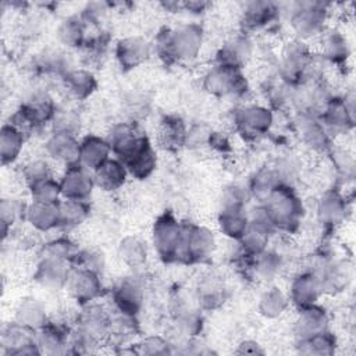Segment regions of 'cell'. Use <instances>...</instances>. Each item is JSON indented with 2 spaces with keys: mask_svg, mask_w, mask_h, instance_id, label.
<instances>
[{
  "mask_svg": "<svg viewBox=\"0 0 356 356\" xmlns=\"http://www.w3.org/2000/svg\"><path fill=\"white\" fill-rule=\"evenodd\" d=\"M204 42V29L197 22H186L174 29L163 28L154 39V50L165 64L195 60Z\"/></svg>",
  "mask_w": 356,
  "mask_h": 356,
  "instance_id": "cell-1",
  "label": "cell"
},
{
  "mask_svg": "<svg viewBox=\"0 0 356 356\" xmlns=\"http://www.w3.org/2000/svg\"><path fill=\"white\" fill-rule=\"evenodd\" d=\"M261 204L275 232L293 234L299 229L305 216V206L293 186L285 184L278 186Z\"/></svg>",
  "mask_w": 356,
  "mask_h": 356,
  "instance_id": "cell-2",
  "label": "cell"
},
{
  "mask_svg": "<svg viewBox=\"0 0 356 356\" xmlns=\"http://www.w3.org/2000/svg\"><path fill=\"white\" fill-rule=\"evenodd\" d=\"M313 56L314 54L306 42L293 38L281 51L277 67L280 79L291 88H296L312 81V71L314 65Z\"/></svg>",
  "mask_w": 356,
  "mask_h": 356,
  "instance_id": "cell-3",
  "label": "cell"
},
{
  "mask_svg": "<svg viewBox=\"0 0 356 356\" xmlns=\"http://www.w3.org/2000/svg\"><path fill=\"white\" fill-rule=\"evenodd\" d=\"M330 4L323 1H299L292 4L289 11V26L295 39L307 43L310 39H318L327 29Z\"/></svg>",
  "mask_w": 356,
  "mask_h": 356,
  "instance_id": "cell-4",
  "label": "cell"
},
{
  "mask_svg": "<svg viewBox=\"0 0 356 356\" xmlns=\"http://www.w3.org/2000/svg\"><path fill=\"white\" fill-rule=\"evenodd\" d=\"M57 106L47 93H35L21 103L13 114L10 122L14 124L26 136L46 124H51Z\"/></svg>",
  "mask_w": 356,
  "mask_h": 356,
  "instance_id": "cell-5",
  "label": "cell"
},
{
  "mask_svg": "<svg viewBox=\"0 0 356 356\" xmlns=\"http://www.w3.org/2000/svg\"><path fill=\"white\" fill-rule=\"evenodd\" d=\"M217 248L214 232L200 224L182 222V239L178 253V263L195 264L207 260Z\"/></svg>",
  "mask_w": 356,
  "mask_h": 356,
  "instance_id": "cell-6",
  "label": "cell"
},
{
  "mask_svg": "<svg viewBox=\"0 0 356 356\" xmlns=\"http://www.w3.org/2000/svg\"><path fill=\"white\" fill-rule=\"evenodd\" d=\"M203 88L216 97L241 99L249 92V83L242 70L213 64L203 76Z\"/></svg>",
  "mask_w": 356,
  "mask_h": 356,
  "instance_id": "cell-7",
  "label": "cell"
},
{
  "mask_svg": "<svg viewBox=\"0 0 356 356\" xmlns=\"http://www.w3.org/2000/svg\"><path fill=\"white\" fill-rule=\"evenodd\" d=\"M182 239V221L171 211L160 214L152 227L153 248L164 263L178 261V253Z\"/></svg>",
  "mask_w": 356,
  "mask_h": 356,
  "instance_id": "cell-8",
  "label": "cell"
},
{
  "mask_svg": "<svg viewBox=\"0 0 356 356\" xmlns=\"http://www.w3.org/2000/svg\"><path fill=\"white\" fill-rule=\"evenodd\" d=\"M318 118L330 135H345L355 127V95L350 89L343 96H330Z\"/></svg>",
  "mask_w": 356,
  "mask_h": 356,
  "instance_id": "cell-9",
  "label": "cell"
},
{
  "mask_svg": "<svg viewBox=\"0 0 356 356\" xmlns=\"http://www.w3.org/2000/svg\"><path fill=\"white\" fill-rule=\"evenodd\" d=\"M232 122L246 140H257L267 135L274 124V113L263 104H242L234 110Z\"/></svg>",
  "mask_w": 356,
  "mask_h": 356,
  "instance_id": "cell-10",
  "label": "cell"
},
{
  "mask_svg": "<svg viewBox=\"0 0 356 356\" xmlns=\"http://www.w3.org/2000/svg\"><path fill=\"white\" fill-rule=\"evenodd\" d=\"M65 291L70 298L81 306L95 302L104 291L100 273L85 267L71 266Z\"/></svg>",
  "mask_w": 356,
  "mask_h": 356,
  "instance_id": "cell-11",
  "label": "cell"
},
{
  "mask_svg": "<svg viewBox=\"0 0 356 356\" xmlns=\"http://www.w3.org/2000/svg\"><path fill=\"white\" fill-rule=\"evenodd\" d=\"M1 349L6 356L42 355L36 342V331L17 323H7L1 331Z\"/></svg>",
  "mask_w": 356,
  "mask_h": 356,
  "instance_id": "cell-12",
  "label": "cell"
},
{
  "mask_svg": "<svg viewBox=\"0 0 356 356\" xmlns=\"http://www.w3.org/2000/svg\"><path fill=\"white\" fill-rule=\"evenodd\" d=\"M348 213V199L338 189H327L317 200L316 220L327 232H331L343 224Z\"/></svg>",
  "mask_w": 356,
  "mask_h": 356,
  "instance_id": "cell-13",
  "label": "cell"
},
{
  "mask_svg": "<svg viewBox=\"0 0 356 356\" xmlns=\"http://www.w3.org/2000/svg\"><path fill=\"white\" fill-rule=\"evenodd\" d=\"M75 321L76 330L99 343L110 334L113 328L111 313L104 306L95 302L83 305Z\"/></svg>",
  "mask_w": 356,
  "mask_h": 356,
  "instance_id": "cell-14",
  "label": "cell"
},
{
  "mask_svg": "<svg viewBox=\"0 0 356 356\" xmlns=\"http://www.w3.org/2000/svg\"><path fill=\"white\" fill-rule=\"evenodd\" d=\"M111 299L120 314L136 317L142 310L145 300V289L136 277H125L120 280L111 289Z\"/></svg>",
  "mask_w": 356,
  "mask_h": 356,
  "instance_id": "cell-15",
  "label": "cell"
},
{
  "mask_svg": "<svg viewBox=\"0 0 356 356\" xmlns=\"http://www.w3.org/2000/svg\"><path fill=\"white\" fill-rule=\"evenodd\" d=\"M149 138L140 131L136 122H118L111 127L107 140L110 142L114 157L124 161L138 150Z\"/></svg>",
  "mask_w": 356,
  "mask_h": 356,
  "instance_id": "cell-16",
  "label": "cell"
},
{
  "mask_svg": "<svg viewBox=\"0 0 356 356\" xmlns=\"http://www.w3.org/2000/svg\"><path fill=\"white\" fill-rule=\"evenodd\" d=\"M323 295L324 291L318 274L309 268L298 273L289 284V303L293 305L296 310L318 303Z\"/></svg>",
  "mask_w": 356,
  "mask_h": 356,
  "instance_id": "cell-17",
  "label": "cell"
},
{
  "mask_svg": "<svg viewBox=\"0 0 356 356\" xmlns=\"http://www.w3.org/2000/svg\"><path fill=\"white\" fill-rule=\"evenodd\" d=\"M60 186L63 199L89 200L96 185L93 172L76 163L65 167L60 178Z\"/></svg>",
  "mask_w": 356,
  "mask_h": 356,
  "instance_id": "cell-18",
  "label": "cell"
},
{
  "mask_svg": "<svg viewBox=\"0 0 356 356\" xmlns=\"http://www.w3.org/2000/svg\"><path fill=\"white\" fill-rule=\"evenodd\" d=\"M71 264L42 254L35 266L33 280L46 291L58 292L65 289Z\"/></svg>",
  "mask_w": 356,
  "mask_h": 356,
  "instance_id": "cell-19",
  "label": "cell"
},
{
  "mask_svg": "<svg viewBox=\"0 0 356 356\" xmlns=\"http://www.w3.org/2000/svg\"><path fill=\"white\" fill-rule=\"evenodd\" d=\"M280 17V6L268 0H254L243 4L241 14L242 32L249 33L268 28L277 22Z\"/></svg>",
  "mask_w": 356,
  "mask_h": 356,
  "instance_id": "cell-20",
  "label": "cell"
},
{
  "mask_svg": "<svg viewBox=\"0 0 356 356\" xmlns=\"http://www.w3.org/2000/svg\"><path fill=\"white\" fill-rule=\"evenodd\" d=\"M254 44L249 33L241 32L225 40L216 53L214 64H222L242 70L252 58Z\"/></svg>",
  "mask_w": 356,
  "mask_h": 356,
  "instance_id": "cell-21",
  "label": "cell"
},
{
  "mask_svg": "<svg viewBox=\"0 0 356 356\" xmlns=\"http://www.w3.org/2000/svg\"><path fill=\"white\" fill-rule=\"evenodd\" d=\"M152 51V44L139 35H131L115 43L114 54L118 65L124 71H131L143 64Z\"/></svg>",
  "mask_w": 356,
  "mask_h": 356,
  "instance_id": "cell-22",
  "label": "cell"
},
{
  "mask_svg": "<svg viewBox=\"0 0 356 356\" xmlns=\"http://www.w3.org/2000/svg\"><path fill=\"white\" fill-rule=\"evenodd\" d=\"M296 129L300 140L310 150L316 153H325L331 150V135L321 124L318 115L298 113Z\"/></svg>",
  "mask_w": 356,
  "mask_h": 356,
  "instance_id": "cell-23",
  "label": "cell"
},
{
  "mask_svg": "<svg viewBox=\"0 0 356 356\" xmlns=\"http://www.w3.org/2000/svg\"><path fill=\"white\" fill-rule=\"evenodd\" d=\"M79 142L76 135L51 131L44 142V152L53 161L68 167L78 163Z\"/></svg>",
  "mask_w": 356,
  "mask_h": 356,
  "instance_id": "cell-24",
  "label": "cell"
},
{
  "mask_svg": "<svg viewBox=\"0 0 356 356\" xmlns=\"http://www.w3.org/2000/svg\"><path fill=\"white\" fill-rule=\"evenodd\" d=\"M330 316L327 310L318 303L299 309L296 318L293 321V335L298 339H303L318 334L321 331L330 330Z\"/></svg>",
  "mask_w": 356,
  "mask_h": 356,
  "instance_id": "cell-25",
  "label": "cell"
},
{
  "mask_svg": "<svg viewBox=\"0 0 356 356\" xmlns=\"http://www.w3.org/2000/svg\"><path fill=\"white\" fill-rule=\"evenodd\" d=\"M320 44L318 56L332 64L343 65L350 56V46L345 33L335 28H327L317 39Z\"/></svg>",
  "mask_w": 356,
  "mask_h": 356,
  "instance_id": "cell-26",
  "label": "cell"
},
{
  "mask_svg": "<svg viewBox=\"0 0 356 356\" xmlns=\"http://www.w3.org/2000/svg\"><path fill=\"white\" fill-rule=\"evenodd\" d=\"M71 330L67 327V323H57L49 320L46 325L36 331V342L42 353L47 355H60L67 353L70 346Z\"/></svg>",
  "mask_w": 356,
  "mask_h": 356,
  "instance_id": "cell-27",
  "label": "cell"
},
{
  "mask_svg": "<svg viewBox=\"0 0 356 356\" xmlns=\"http://www.w3.org/2000/svg\"><path fill=\"white\" fill-rule=\"evenodd\" d=\"M113 150L107 138L89 134L83 136L79 142L78 164L93 172L106 160H108Z\"/></svg>",
  "mask_w": 356,
  "mask_h": 356,
  "instance_id": "cell-28",
  "label": "cell"
},
{
  "mask_svg": "<svg viewBox=\"0 0 356 356\" xmlns=\"http://www.w3.org/2000/svg\"><path fill=\"white\" fill-rule=\"evenodd\" d=\"M129 174L127 167L117 157H110L93 171L95 185L106 192H114L122 188Z\"/></svg>",
  "mask_w": 356,
  "mask_h": 356,
  "instance_id": "cell-29",
  "label": "cell"
},
{
  "mask_svg": "<svg viewBox=\"0 0 356 356\" xmlns=\"http://www.w3.org/2000/svg\"><path fill=\"white\" fill-rule=\"evenodd\" d=\"M61 81L67 95L76 102L86 100L97 89L96 76L92 71L85 68H71Z\"/></svg>",
  "mask_w": 356,
  "mask_h": 356,
  "instance_id": "cell-30",
  "label": "cell"
},
{
  "mask_svg": "<svg viewBox=\"0 0 356 356\" xmlns=\"http://www.w3.org/2000/svg\"><path fill=\"white\" fill-rule=\"evenodd\" d=\"M24 220L38 232H49L58 228V203H40L31 200L26 204Z\"/></svg>",
  "mask_w": 356,
  "mask_h": 356,
  "instance_id": "cell-31",
  "label": "cell"
},
{
  "mask_svg": "<svg viewBox=\"0 0 356 356\" xmlns=\"http://www.w3.org/2000/svg\"><path fill=\"white\" fill-rule=\"evenodd\" d=\"M88 24L81 15H68L57 26V39L67 49H83L88 36Z\"/></svg>",
  "mask_w": 356,
  "mask_h": 356,
  "instance_id": "cell-32",
  "label": "cell"
},
{
  "mask_svg": "<svg viewBox=\"0 0 356 356\" xmlns=\"http://www.w3.org/2000/svg\"><path fill=\"white\" fill-rule=\"evenodd\" d=\"M284 185V181L274 164L260 167L250 178L248 189L250 197H254L259 203L264 202L278 186Z\"/></svg>",
  "mask_w": 356,
  "mask_h": 356,
  "instance_id": "cell-33",
  "label": "cell"
},
{
  "mask_svg": "<svg viewBox=\"0 0 356 356\" xmlns=\"http://www.w3.org/2000/svg\"><path fill=\"white\" fill-rule=\"evenodd\" d=\"M220 232L232 239L239 241L249 225L246 207H221L217 216Z\"/></svg>",
  "mask_w": 356,
  "mask_h": 356,
  "instance_id": "cell-34",
  "label": "cell"
},
{
  "mask_svg": "<svg viewBox=\"0 0 356 356\" xmlns=\"http://www.w3.org/2000/svg\"><path fill=\"white\" fill-rule=\"evenodd\" d=\"M14 320L33 331L40 330L49 323V316L44 305L36 298L26 296L21 299L15 307Z\"/></svg>",
  "mask_w": 356,
  "mask_h": 356,
  "instance_id": "cell-35",
  "label": "cell"
},
{
  "mask_svg": "<svg viewBox=\"0 0 356 356\" xmlns=\"http://www.w3.org/2000/svg\"><path fill=\"white\" fill-rule=\"evenodd\" d=\"M26 135L14 124L4 122L0 129V160L3 165L15 163L24 149Z\"/></svg>",
  "mask_w": 356,
  "mask_h": 356,
  "instance_id": "cell-36",
  "label": "cell"
},
{
  "mask_svg": "<svg viewBox=\"0 0 356 356\" xmlns=\"http://www.w3.org/2000/svg\"><path fill=\"white\" fill-rule=\"evenodd\" d=\"M188 128L185 121L178 115H165L161 118L157 132L159 143L168 150L179 149L185 145Z\"/></svg>",
  "mask_w": 356,
  "mask_h": 356,
  "instance_id": "cell-37",
  "label": "cell"
},
{
  "mask_svg": "<svg viewBox=\"0 0 356 356\" xmlns=\"http://www.w3.org/2000/svg\"><path fill=\"white\" fill-rule=\"evenodd\" d=\"M289 298L281 288L271 285L267 286L257 299V312L268 320L280 318L289 307Z\"/></svg>",
  "mask_w": 356,
  "mask_h": 356,
  "instance_id": "cell-38",
  "label": "cell"
},
{
  "mask_svg": "<svg viewBox=\"0 0 356 356\" xmlns=\"http://www.w3.org/2000/svg\"><path fill=\"white\" fill-rule=\"evenodd\" d=\"M120 260L131 270L142 268L147 261V246L146 242L136 235L124 236L117 248Z\"/></svg>",
  "mask_w": 356,
  "mask_h": 356,
  "instance_id": "cell-39",
  "label": "cell"
},
{
  "mask_svg": "<svg viewBox=\"0 0 356 356\" xmlns=\"http://www.w3.org/2000/svg\"><path fill=\"white\" fill-rule=\"evenodd\" d=\"M122 164L127 167L128 174L136 179H145L153 174L157 164L156 150L149 140L132 156H129Z\"/></svg>",
  "mask_w": 356,
  "mask_h": 356,
  "instance_id": "cell-40",
  "label": "cell"
},
{
  "mask_svg": "<svg viewBox=\"0 0 356 356\" xmlns=\"http://www.w3.org/2000/svg\"><path fill=\"white\" fill-rule=\"evenodd\" d=\"M296 352L306 356H331L338 346L337 337L330 331H321L312 337L296 341Z\"/></svg>",
  "mask_w": 356,
  "mask_h": 356,
  "instance_id": "cell-41",
  "label": "cell"
},
{
  "mask_svg": "<svg viewBox=\"0 0 356 356\" xmlns=\"http://www.w3.org/2000/svg\"><path fill=\"white\" fill-rule=\"evenodd\" d=\"M90 214L88 200L61 199L58 202V228L72 229L81 225Z\"/></svg>",
  "mask_w": 356,
  "mask_h": 356,
  "instance_id": "cell-42",
  "label": "cell"
},
{
  "mask_svg": "<svg viewBox=\"0 0 356 356\" xmlns=\"http://www.w3.org/2000/svg\"><path fill=\"white\" fill-rule=\"evenodd\" d=\"M285 268V257L275 249H266L252 260L250 271L263 281L274 280Z\"/></svg>",
  "mask_w": 356,
  "mask_h": 356,
  "instance_id": "cell-43",
  "label": "cell"
},
{
  "mask_svg": "<svg viewBox=\"0 0 356 356\" xmlns=\"http://www.w3.org/2000/svg\"><path fill=\"white\" fill-rule=\"evenodd\" d=\"M197 292H199L197 293V300H199L200 307L214 309L224 300L225 286L218 280V277L210 275V277H206L200 282V286H199Z\"/></svg>",
  "mask_w": 356,
  "mask_h": 356,
  "instance_id": "cell-44",
  "label": "cell"
},
{
  "mask_svg": "<svg viewBox=\"0 0 356 356\" xmlns=\"http://www.w3.org/2000/svg\"><path fill=\"white\" fill-rule=\"evenodd\" d=\"M78 252H79L78 245L68 236L53 238L49 242H46L42 248V254L57 259V260L67 261L70 264L72 263V260Z\"/></svg>",
  "mask_w": 356,
  "mask_h": 356,
  "instance_id": "cell-45",
  "label": "cell"
},
{
  "mask_svg": "<svg viewBox=\"0 0 356 356\" xmlns=\"http://www.w3.org/2000/svg\"><path fill=\"white\" fill-rule=\"evenodd\" d=\"M28 189H29L31 200H33V202L56 204L63 199L60 181L54 179L53 177L46 178L40 182H36V184L31 185Z\"/></svg>",
  "mask_w": 356,
  "mask_h": 356,
  "instance_id": "cell-46",
  "label": "cell"
},
{
  "mask_svg": "<svg viewBox=\"0 0 356 356\" xmlns=\"http://www.w3.org/2000/svg\"><path fill=\"white\" fill-rule=\"evenodd\" d=\"M50 177H53V171H51L50 163L46 159L29 160L22 165V170H21V178L28 188Z\"/></svg>",
  "mask_w": 356,
  "mask_h": 356,
  "instance_id": "cell-47",
  "label": "cell"
},
{
  "mask_svg": "<svg viewBox=\"0 0 356 356\" xmlns=\"http://www.w3.org/2000/svg\"><path fill=\"white\" fill-rule=\"evenodd\" d=\"M175 323L178 330L184 334L188 335L189 338L196 337L202 331L203 325V317L202 314L195 310V309H188V307H181L177 312L175 316Z\"/></svg>",
  "mask_w": 356,
  "mask_h": 356,
  "instance_id": "cell-48",
  "label": "cell"
},
{
  "mask_svg": "<svg viewBox=\"0 0 356 356\" xmlns=\"http://www.w3.org/2000/svg\"><path fill=\"white\" fill-rule=\"evenodd\" d=\"M138 355L146 356H164L172 353V345L160 335H149L142 338L134 350Z\"/></svg>",
  "mask_w": 356,
  "mask_h": 356,
  "instance_id": "cell-49",
  "label": "cell"
},
{
  "mask_svg": "<svg viewBox=\"0 0 356 356\" xmlns=\"http://www.w3.org/2000/svg\"><path fill=\"white\" fill-rule=\"evenodd\" d=\"M53 131L78 135L81 129V117L76 111L70 108H57L51 121Z\"/></svg>",
  "mask_w": 356,
  "mask_h": 356,
  "instance_id": "cell-50",
  "label": "cell"
},
{
  "mask_svg": "<svg viewBox=\"0 0 356 356\" xmlns=\"http://www.w3.org/2000/svg\"><path fill=\"white\" fill-rule=\"evenodd\" d=\"M26 204L17 197H3L0 202V222L13 227L19 218L25 217Z\"/></svg>",
  "mask_w": 356,
  "mask_h": 356,
  "instance_id": "cell-51",
  "label": "cell"
},
{
  "mask_svg": "<svg viewBox=\"0 0 356 356\" xmlns=\"http://www.w3.org/2000/svg\"><path fill=\"white\" fill-rule=\"evenodd\" d=\"M249 197L250 193L248 188L238 184H231L222 191L221 207H246Z\"/></svg>",
  "mask_w": 356,
  "mask_h": 356,
  "instance_id": "cell-52",
  "label": "cell"
},
{
  "mask_svg": "<svg viewBox=\"0 0 356 356\" xmlns=\"http://www.w3.org/2000/svg\"><path fill=\"white\" fill-rule=\"evenodd\" d=\"M71 266L85 267L100 273L104 267V256L97 250H79L74 257Z\"/></svg>",
  "mask_w": 356,
  "mask_h": 356,
  "instance_id": "cell-53",
  "label": "cell"
},
{
  "mask_svg": "<svg viewBox=\"0 0 356 356\" xmlns=\"http://www.w3.org/2000/svg\"><path fill=\"white\" fill-rule=\"evenodd\" d=\"M236 355H264V349L261 348V345L257 342V341H253V339H245L242 341L236 350H235Z\"/></svg>",
  "mask_w": 356,
  "mask_h": 356,
  "instance_id": "cell-54",
  "label": "cell"
},
{
  "mask_svg": "<svg viewBox=\"0 0 356 356\" xmlns=\"http://www.w3.org/2000/svg\"><path fill=\"white\" fill-rule=\"evenodd\" d=\"M210 4L206 3V1H197V0H193V1H185V3H181V7L189 13H193V14H202L207 10Z\"/></svg>",
  "mask_w": 356,
  "mask_h": 356,
  "instance_id": "cell-55",
  "label": "cell"
}]
</instances>
